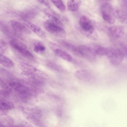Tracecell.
<instances>
[{"label": "cell", "mask_w": 127, "mask_h": 127, "mask_svg": "<svg viewBox=\"0 0 127 127\" xmlns=\"http://www.w3.org/2000/svg\"><path fill=\"white\" fill-rule=\"evenodd\" d=\"M78 48L83 57L91 61H95L96 54L95 50L94 51L92 48L84 44L79 45Z\"/></svg>", "instance_id": "10"}, {"label": "cell", "mask_w": 127, "mask_h": 127, "mask_svg": "<svg viewBox=\"0 0 127 127\" xmlns=\"http://www.w3.org/2000/svg\"><path fill=\"white\" fill-rule=\"evenodd\" d=\"M27 125L26 126L27 127H33L32 126L29 125L27 124Z\"/></svg>", "instance_id": "31"}, {"label": "cell", "mask_w": 127, "mask_h": 127, "mask_svg": "<svg viewBox=\"0 0 127 127\" xmlns=\"http://www.w3.org/2000/svg\"><path fill=\"white\" fill-rule=\"evenodd\" d=\"M115 16L121 22L127 23V13L122 10H117L114 12Z\"/></svg>", "instance_id": "22"}, {"label": "cell", "mask_w": 127, "mask_h": 127, "mask_svg": "<svg viewBox=\"0 0 127 127\" xmlns=\"http://www.w3.org/2000/svg\"><path fill=\"white\" fill-rule=\"evenodd\" d=\"M0 54H2L7 48V45L5 41L1 39L0 41Z\"/></svg>", "instance_id": "27"}, {"label": "cell", "mask_w": 127, "mask_h": 127, "mask_svg": "<svg viewBox=\"0 0 127 127\" xmlns=\"http://www.w3.org/2000/svg\"><path fill=\"white\" fill-rule=\"evenodd\" d=\"M10 46L23 56L29 58L34 57L33 54L27 49L23 43L16 39H13L9 41Z\"/></svg>", "instance_id": "6"}, {"label": "cell", "mask_w": 127, "mask_h": 127, "mask_svg": "<svg viewBox=\"0 0 127 127\" xmlns=\"http://www.w3.org/2000/svg\"><path fill=\"white\" fill-rule=\"evenodd\" d=\"M81 3V1L80 0H68L67 1V7L70 11H75L78 9Z\"/></svg>", "instance_id": "21"}, {"label": "cell", "mask_w": 127, "mask_h": 127, "mask_svg": "<svg viewBox=\"0 0 127 127\" xmlns=\"http://www.w3.org/2000/svg\"><path fill=\"white\" fill-rule=\"evenodd\" d=\"M23 112L33 114L40 118L41 115V111L38 107L32 106H23L21 107Z\"/></svg>", "instance_id": "15"}, {"label": "cell", "mask_w": 127, "mask_h": 127, "mask_svg": "<svg viewBox=\"0 0 127 127\" xmlns=\"http://www.w3.org/2000/svg\"><path fill=\"white\" fill-rule=\"evenodd\" d=\"M49 45L54 53L58 57L68 62L73 60L71 55L60 46L52 42L49 43Z\"/></svg>", "instance_id": "8"}, {"label": "cell", "mask_w": 127, "mask_h": 127, "mask_svg": "<svg viewBox=\"0 0 127 127\" xmlns=\"http://www.w3.org/2000/svg\"><path fill=\"white\" fill-rule=\"evenodd\" d=\"M25 23L27 26L38 36L42 38L45 37V33L38 26L28 21H26Z\"/></svg>", "instance_id": "16"}, {"label": "cell", "mask_w": 127, "mask_h": 127, "mask_svg": "<svg viewBox=\"0 0 127 127\" xmlns=\"http://www.w3.org/2000/svg\"><path fill=\"white\" fill-rule=\"evenodd\" d=\"M9 86L18 93L35 96L33 91V85L25 81L11 79L8 83Z\"/></svg>", "instance_id": "2"}, {"label": "cell", "mask_w": 127, "mask_h": 127, "mask_svg": "<svg viewBox=\"0 0 127 127\" xmlns=\"http://www.w3.org/2000/svg\"><path fill=\"white\" fill-rule=\"evenodd\" d=\"M14 127H24V126L22 125H19L15 127L14 126Z\"/></svg>", "instance_id": "30"}, {"label": "cell", "mask_w": 127, "mask_h": 127, "mask_svg": "<svg viewBox=\"0 0 127 127\" xmlns=\"http://www.w3.org/2000/svg\"><path fill=\"white\" fill-rule=\"evenodd\" d=\"M18 66L22 72L37 76L44 79L49 78L48 75L44 71L26 63H20Z\"/></svg>", "instance_id": "3"}, {"label": "cell", "mask_w": 127, "mask_h": 127, "mask_svg": "<svg viewBox=\"0 0 127 127\" xmlns=\"http://www.w3.org/2000/svg\"><path fill=\"white\" fill-rule=\"evenodd\" d=\"M14 107V105L12 102L3 99H0V115H5L9 110L13 109Z\"/></svg>", "instance_id": "14"}, {"label": "cell", "mask_w": 127, "mask_h": 127, "mask_svg": "<svg viewBox=\"0 0 127 127\" xmlns=\"http://www.w3.org/2000/svg\"><path fill=\"white\" fill-rule=\"evenodd\" d=\"M47 65L49 68L54 70L60 72L63 71L62 68L59 65L54 63L49 62L47 64Z\"/></svg>", "instance_id": "26"}, {"label": "cell", "mask_w": 127, "mask_h": 127, "mask_svg": "<svg viewBox=\"0 0 127 127\" xmlns=\"http://www.w3.org/2000/svg\"><path fill=\"white\" fill-rule=\"evenodd\" d=\"M33 49L36 53H40L44 52L45 50L44 46L40 42L36 43L33 46Z\"/></svg>", "instance_id": "24"}, {"label": "cell", "mask_w": 127, "mask_h": 127, "mask_svg": "<svg viewBox=\"0 0 127 127\" xmlns=\"http://www.w3.org/2000/svg\"><path fill=\"white\" fill-rule=\"evenodd\" d=\"M21 75L24 80L31 84L41 87L45 84L44 79L37 76L22 72Z\"/></svg>", "instance_id": "9"}, {"label": "cell", "mask_w": 127, "mask_h": 127, "mask_svg": "<svg viewBox=\"0 0 127 127\" xmlns=\"http://www.w3.org/2000/svg\"><path fill=\"white\" fill-rule=\"evenodd\" d=\"M108 33L110 36L114 38L118 39L123 35V28L120 26H114L109 27L108 30Z\"/></svg>", "instance_id": "12"}, {"label": "cell", "mask_w": 127, "mask_h": 127, "mask_svg": "<svg viewBox=\"0 0 127 127\" xmlns=\"http://www.w3.org/2000/svg\"><path fill=\"white\" fill-rule=\"evenodd\" d=\"M106 56L112 64L117 65L123 60L124 54L121 50L119 49H107Z\"/></svg>", "instance_id": "5"}, {"label": "cell", "mask_w": 127, "mask_h": 127, "mask_svg": "<svg viewBox=\"0 0 127 127\" xmlns=\"http://www.w3.org/2000/svg\"><path fill=\"white\" fill-rule=\"evenodd\" d=\"M81 32L85 36L92 39L96 40L98 35L92 21L85 16L82 15L79 20Z\"/></svg>", "instance_id": "1"}, {"label": "cell", "mask_w": 127, "mask_h": 127, "mask_svg": "<svg viewBox=\"0 0 127 127\" xmlns=\"http://www.w3.org/2000/svg\"><path fill=\"white\" fill-rule=\"evenodd\" d=\"M10 23L12 28L17 33L20 34L29 33L30 31L27 28L19 22L11 20Z\"/></svg>", "instance_id": "13"}, {"label": "cell", "mask_w": 127, "mask_h": 127, "mask_svg": "<svg viewBox=\"0 0 127 127\" xmlns=\"http://www.w3.org/2000/svg\"><path fill=\"white\" fill-rule=\"evenodd\" d=\"M45 29L48 32L62 39H64L66 33L63 27L51 21L48 19L44 22Z\"/></svg>", "instance_id": "4"}, {"label": "cell", "mask_w": 127, "mask_h": 127, "mask_svg": "<svg viewBox=\"0 0 127 127\" xmlns=\"http://www.w3.org/2000/svg\"><path fill=\"white\" fill-rule=\"evenodd\" d=\"M0 96L6 97L8 96L12 91L11 88L8 86L4 81L0 79Z\"/></svg>", "instance_id": "18"}, {"label": "cell", "mask_w": 127, "mask_h": 127, "mask_svg": "<svg viewBox=\"0 0 127 127\" xmlns=\"http://www.w3.org/2000/svg\"><path fill=\"white\" fill-rule=\"evenodd\" d=\"M36 10L31 9L22 12L20 14V16L26 20L33 18L37 14L38 12Z\"/></svg>", "instance_id": "20"}, {"label": "cell", "mask_w": 127, "mask_h": 127, "mask_svg": "<svg viewBox=\"0 0 127 127\" xmlns=\"http://www.w3.org/2000/svg\"><path fill=\"white\" fill-rule=\"evenodd\" d=\"M62 44L66 48L70 51L75 56L79 58H83V56L79 51L78 48L74 45L65 41H63Z\"/></svg>", "instance_id": "17"}, {"label": "cell", "mask_w": 127, "mask_h": 127, "mask_svg": "<svg viewBox=\"0 0 127 127\" xmlns=\"http://www.w3.org/2000/svg\"><path fill=\"white\" fill-rule=\"evenodd\" d=\"M46 15L48 18V19L60 26L63 27L62 23L56 16L52 14L48 13H46Z\"/></svg>", "instance_id": "23"}, {"label": "cell", "mask_w": 127, "mask_h": 127, "mask_svg": "<svg viewBox=\"0 0 127 127\" xmlns=\"http://www.w3.org/2000/svg\"><path fill=\"white\" fill-rule=\"evenodd\" d=\"M37 1L39 3L44 5L48 8H50V7L49 4L47 1L39 0H38Z\"/></svg>", "instance_id": "29"}, {"label": "cell", "mask_w": 127, "mask_h": 127, "mask_svg": "<svg viewBox=\"0 0 127 127\" xmlns=\"http://www.w3.org/2000/svg\"><path fill=\"white\" fill-rule=\"evenodd\" d=\"M102 16L105 21L109 24H114L115 21L114 12L109 4L105 3L102 7Z\"/></svg>", "instance_id": "7"}, {"label": "cell", "mask_w": 127, "mask_h": 127, "mask_svg": "<svg viewBox=\"0 0 127 127\" xmlns=\"http://www.w3.org/2000/svg\"><path fill=\"white\" fill-rule=\"evenodd\" d=\"M107 48L103 47H100L98 48L96 50V54L100 56H105L106 55Z\"/></svg>", "instance_id": "28"}, {"label": "cell", "mask_w": 127, "mask_h": 127, "mask_svg": "<svg viewBox=\"0 0 127 127\" xmlns=\"http://www.w3.org/2000/svg\"><path fill=\"white\" fill-rule=\"evenodd\" d=\"M74 75L78 79L87 82H90L93 78L91 73L85 69H80L76 71Z\"/></svg>", "instance_id": "11"}, {"label": "cell", "mask_w": 127, "mask_h": 127, "mask_svg": "<svg viewBox=\"0 0 127 127\" xmlns=\"http://www.w3.org/2000/svg\"><path fill=\"white\" fill-rule=\"evenodd\" d=\"M0 63L2 66L7 68H11L14 66V63L12 60L2 54L0 55Z\"/></svg>", "instance_id": "19"}, {"label": "cell", "mask_w": 127, "mask_h": 127, "mask_svg": "<svg viewBox=\"0 0 127 127\" xmlns=\"http://www.w3.org/2000/svg\"><path fill=\"white\" fill-rule=\"evenodd\" d=\"M54 5L58 9L62 12L64 11L65 9V6L61 0H51Z\"/></svg>", "instance_id": "25"}]
</instances>
